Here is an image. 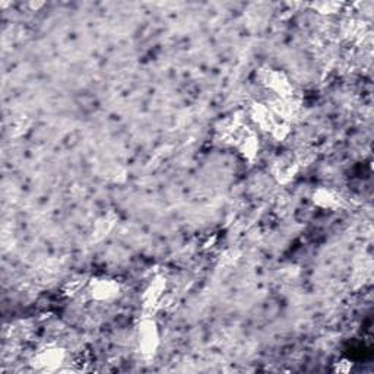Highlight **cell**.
<instances>
[{
  "instance_id": "obj_1",
  "label": "cell",
  "mask_w": 374,
  "mask_h": 374,
  "mask_svg": "<svg viewBox=\"0 0 374 374\" xmlns=\"http://www.w3.org/2000/svg\"><path fill=\"white\" fill-rule=\"evenodd\" d=\"M61 360H63V355L57 350H50L40 355V362L38 364H41V365H44V367L48 368V367H56V365H58Z\"/></svg>"
}]
</instances>
